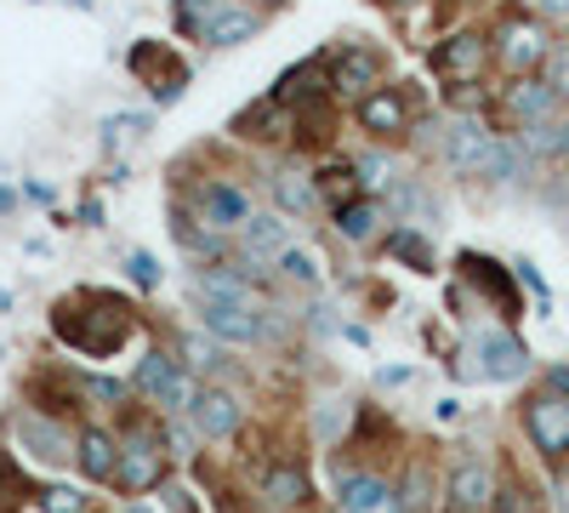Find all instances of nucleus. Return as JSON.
<instances>
[{"mask_svg":"<svg viewBox=\"0 0 569 513\" xmlns=\"http://www.w3.org/2000/svg\"><path fill=\"white\" fill-rule=\"evenodd\" d=\"M12 206H18V195H12V189H0V211H12Z\"/></svg>","mask_w":569,"mask_h":513,"instance_id":"obj_46","label":"nucleus"},{"mask_svg":"<svg viewBox=\"0 0 569 513\" xmlns=\"http://www.w3.org/2000/svg\"><path fill=\"white\" fill-rule=\"evenodd\" d=\"M240 251H246V268H262L268 257L279 263L284 251H291V223L284 217H251L240 228Z\"/></svg>","mask_w":569,"mask_h":513,"instance_id":"obj_20","label":"nucleus"},{"mask_svg":"<svg viewBox=\"0 0 569 513\" xmlns=\"http://www.w3.org/2000/svg\"><path fill=\"white\" fill-rule=\"evenodd\" d=\"M177 377H182V359H171L166 348H149V354L137 359V371H131V388L154 405V399H160V394H166Z\"/></svg>","mask_w":569,"mask_h":513,"instance_id":"obj_25","label":"nucleus"},{"mask_svg":"<svg viewBox=\"0 0 569 513\" xmlns=\"http://www.w3.org/2000/svg\"><path fill=\"white\" fill-rule=\"evenodd\" d=\"M7 434H12V445H23L40 468H69V456H74V440H69V428L58 423V416H46V411H34V405H18L12 416H7ZM18 451V456H23Z\"/></svg>","mask_w":569,"mask_h":513,"instance_id":"obj_4","label":"nucleus"},{"mask_svg":"<svg viewBox=\"0 0 569 513\" xmlns=\"http://www.w3.org/2000/svg\"><path fill=\"white\" fill-rule=\"evenodd\" d=\"M126 513H160V507H149V502H131Z\"/></svg>","mask_w":569,"mask_h":513,"instance_id":"obj_47","label":"nucleus"},{"mask_svg":"<svg viewBox=\"0 0 569 513\" xmlns=\"http://www.w3.org/2000/svg\"><path fill=\"white\" fill-rule=\"evenodd\" d=\"M160 496H166V507H171V513H194V496H188L182 485H160Z\"/></svg>","mask_w":569,"mask_h":513,"instance_id":"obj_43","label":"nucleus"},{"mask_svg":"<svg viewBox=\"0 0 569 513\" xmlns=\"http://www.w3.org/2000/svg\"><path fill=\"white\" fill-rule=\"evenodd\" d=\"M376 223H382V206H376L370 195H359V200H348L337 211V235L348 246H365V240H376Z\"/></svg>","mask_w":569,"mask_h":513,"instance_id":"obj_27","label":"nucleus"},{"mask_svg":"<svg viewBox=\"0 0 569 513\" xmlns=\"http://www.w3.org/2000/svg\"><path fill=\"white\" fill-rule=\"evenodd\" d=\"M194 217L211 228V235H240L257 211H251V195L240 189V182L200 177V182H194Z\"/></svg>","mask_w":569,"mask_h":513,"instance_id":"obj_7","label":"nucleus"},{"mask_svg":"<svg viewBox=\"0 0 569 513\" xmlns=\"http://www.w3.org/2000/svg\"><path fill=\"white\" fill-rule=\"evenodd\" d=\"M525 137V149L541 155V160H569V120H547V126H530V131H518Z\"/></svg>","mask_w":569,"mask_h":513,"instance_id":"obj_29","label":"nucleus"},{"mask_svg":"<svg viewBox=\"0 0 569 513\" xmlns=\"http://www.w3.org/2000/svg\"><path fill=\"white\" fill-rule=\"evenodd\" d=\"M558 513H569V474L558 480Z\"/></svg>","mask_w":569,"mask_h":513,"instance_id":"obj_45","label":"nucleus"},{"mask_svg":"<svg viewBox=\"0 0 569 513\" xmlns=\"http://www.w3.org/2000/svg\"><path fill=\"white\" fill-rule=\"evenodd\" d=\"M547 69H552V75H547V86L569 103V52H552V63H547Z\"/></svg>","mask_w":569,"mask_h":513,"instance_id":"obj_41","label":"nucleus"},{"mask_svg":"<svg viewBox=\"0 0 569 513\" xmlns=\"http://www.w3.org/2000/svg\"><path fill=\"white\" fill-rule=\"evenodd\" d=\"M257 491H262L268 507H284V513L313 502V480H308L302 462H273V468H262V485Z\"/></svg>","mask_w":569,"mask_h":513,"instance_id":"obj_19","label":"nucleus"},{"mask_svg":"<svg viewBox=\"0 0 569 513\" xmlns=\"http://www.w3.org/2000/svg\"><path fill=\"white\" fill-rule=\"evenodd\" d=\"M233 131L257 137V144H284V137H297V115L284 109V103H273V98H262L246 115H233Z\"/></svg>","mask_w":569,"mask_h":513,"instance_id":"obj_23","label":"nucleus"},{"mask_svg":"<svg viewBox=\"0 0 569 513\" xmlns=\"http://www.w3.org/2000/svg\"><path fill=\"white\" fill-rule=\"evenodd\" d=\"M353 171H359L353 160H330V166H325V171L313 177V182H319V189H325L330 200H337V206H330V211H342L348 200H359V177H353Z\"/></svg>","mask_w":569,"mask_h":513,"instance_id":"obj_30","label":"nucleus"},{"mask_svg":"<svg viewBox=\"0 0 569 513\" xmlns=\"http://www.w3.org/2000/svg\"><path fill=\"white\" fill-rule=\"evenodd\" d=\"M149 91H154V103H160V109H171V103L182 98V91H188V63H182V58H171V63L149 80Z\"/></svg>","mask_w":569,"mask_h":513,"instance_id":"obj_33","label":"nucleus"},{"mask_svg":"<svg viewBox=\"0 0 569 513\" xmlns=\"http://www.w3.org/2000/svg\"><path fill=\"white\" fill-rule=\"evenodd\" d=\"M262 29V12L257 7H222L206 29V46H217V52H228V46H246L251 34Z\"/></svg>","mask_w":569,"mask_h":513,"instance_id":"obj_26","label":"nucleus"},{"mask_svg":"<svg viewBox=\"0 0 569 513\" xmlns=\"http://www.w3.org/2000/svg\"><path fill=\"white\" fill-rule=\"evenodd\" d=\"M472 354H479V377H490V383H518V377L530 371L525 337H512L507 325H490V332H479Z\"/></svg>","mask_w":569,"mask_h":513,"instance_id":"obj_14","label":"nucleus"},{"mask_svg":"<svg viewBox=\"0 0 569 513\" xmlns=\"http://www.w3.org/2000/svg\"><path fill=\"white\" fill-rule=\"evenodd\" d=\"M496 474L479 451H467L445 480V513H496Z\"/></svg>","mask_w":569,"mask_h":513,"instance_id":"obj_10","label":"nucleus"},{"mask_svg":"<svg viewBox=\"0 0 569 513\" xmlns=\"http://www.w3.org/2000/svg\"><path fill=\"white\" fill-rule=\"evenodd\" d=\"M182 365L188 371H217L222 365V343L217 337H182Z\"/></svg>","mask_w":569,"mask_h":513,"instance_id":"obj_35","label":"nucleus"},{"mask_svg":"<svg viewBox=\"0 0 569 513\" xmlns=\"http://www.w3.org/2000/svg\"><path fill=\"white\" fill-rule=\"evenodd\" d=\"M388 257H393V263H405L410 274H433V268H439V251H433V240H427L416 223H399V228H388Z\"/></svg>","mask_w":569,"mask_h":513,"instance_id":"obj_24","label":"nucleus"},{"mask_svg":"<svg viewBox=\"0 0 569 513\" xmlns=\"http://www.w3.org/2000/svg\"><path fill=\"white\" fill-rule=\"evenodd\" d=\"M166 440L149 428V423H131L126 440H120V468H114V491L126 496H142V491H160L166 485Z\"/></svg>","mask_w":569,"mask_h":513,"instance_id":"obj_2","label":"nucleus"},{"mask_svg":"<svg viewBox=\"0 0 569 513\" xmlns=\"http://www.w3.org/2000/svg\"><path fill=\"white\" fill-rule=\"evenodd\" d=\"M222 513H240V507H233V502H222Z\"/></svg>","mask_w":569,"mask_h":513,"instance_id":"obj_49","label":"nucleus"},{"mask_svg":"<svg viewBox=\"0 0 569 513\" xmlns=\"http://www.w3.org/2000/svg\"><path fill=\"white\" fill-rule=\"evenodd\" d=\"M541 18H569V0H530Z\"/></svg>","mask_w":569,"mask_h":513,"instance_id":"obj_44","label":"nucleus"},{"mask_svg":"<svg viewBox=\"0 0 569 513\" xmlns=\"http://www.w3.org/2000/svg\"><path fill=\"white\" fill-rule=\"evenodd\" d=\"M547 394H563V399H569V359L547 365Z\"/></svg>","mask_w":569,"mask_h":513,"instance_id":"obj_42","label":"nucleus"},{"mask_svg":"<svg viewBox=\"0 0 569 513\" xmlns=\"http://www.w3.org/2000/svg\"><path fill=\"white\" fill-rule=\"evenodd\" d=\"M131 325H137V308L114 292H74L52 303V337L86 359H109L114 348H126Z\"/></svg>","mask_w":569,"mask_h":513,"instance_id":"obj_1","label":"nucleus"},{"mask_svg":"<svg viewBox=\"0 0 569 513\" xmlns=\"http://www.w3.org/2000/svg\"><path fill=\"white\" fill-rule=\"evenodd\" d=\"M359 126L370 137H405L416 126V109H410V91L405 86H376L370 98H359Z\"/></svg>","mask_w":569,"mask_h":513,"instance_id":"obj_16","label":"nucleus"},{"mask_svg":"<svg viewBox=\"0 0 569 513\" xmlns=\"http://www.w3.org/2000/svg\"><path fill=\"white\" fill-rule=\"evenodd\" d=\"M126 268H131V279H137L142 292H154V286H160V263H154L149 251H131V257H126Z\"/></svg>","mask_w":569,"mask_h":513,"instance_id":"obj_39","label":"nucleus"},{"mask_svg":"<svg viewBox=\"0 0 569 513\" xmlns=\"http://www.w3.org/2000/svg\"><path fill=\"white\" fill-rule=\"evenodd\" d=\"M325 58H330V91H337V98H370L388 75V58L365 40H342L337 52H325Z\"/></svg>","mask_w":569,"mask_h":513,"instance_id":"obj_8","label":"nucleus"},{"mask_svg":"<svg viewBox=\"0 0 569 513\" xmlns=\"http://www.w3.org/2000/svg\"><path fill=\"white\" fill-rule=\"evenodd\" d=\"M74 462L91 485H114V468H120V440H109L103 428H80L74 434Z\"/></svg>","mask_w":569,"mask_h":513,"instance_id":"obj_22","label":"nucleus"},{"mask_svg":"<svg viewBox=\"0 0 569 513\" xmlns=\"http://www.w3.org/2000/svg\"><path fill=\"white\" fill-rule=\"evenodd\" d=\"M166 63H171V52H166L160 40H137V46H131V58H126V69H131L137 80H154Z\"/></svg>","mask_w":569,"mask_h":513,"instance_id":"obj_34","label":"nucleus"},{"mask_svg":"<svg viewBox=\"0 0 569 513\" xmlns=\"http://www.w3.org/2000/svg\"><path fill=\"white\" fill-rule=\"evenodd\" d=\"M200 325H206L217 343H233V348H257V343L273 337L268 308H240V303H206L200 308Z\"/></svg>","mask_w":569,"mask_h":513,"instance_id":"obj_12","label":"nucleus"},{"mask_svg":"<svg viewBox=\"0 0 569 513\" xmlns=\"http://www.w3.org/2000/svg\"><path fill=\"white\" fill-rule=\"evenodd\" d=\"M496 63L512 75V80H525L536 75L541 63H552V40H547V23L541 18H525V12H512L496 23Z\"/></svg>","mask_w":569,"mask_h":513,"instance_id":"obj_3","label":"nucleus"},{"mask_svg":"<svg viewBox=\"0 0 569 513\" xmlns=\"http://www.w3.org/2000/svg\"><path fill=\"white\" fill-rule=\"evenodd\" d=\"M496 137H501V131H490V120H479V115L450 120V131H445V160H450V171H456V177H485V166H490V155H496Z\"/></svg>","mask_w":569,"mask_h":513,"instance_id":"obj_11","label":"nucleus"},{"mask_svg":"<svg viewBox=\"0 0 569 513\" xmlns=\"http://www.w3.org/2000/svg\"><path fill=\"white\" fill-rule=\"evenodd\" d=\"M217 12H222V0H177V34L206 40V29H211Z\"/></svg>","mask_w":569,"mask_h":513,"instance_id":"obj_32","label":"nucleus"},{"mask_svg":"<svg viewBox=\"0 0 569 513\" xmlns=\"http://www.w3.org/2000/svg\"><path fill=\"white\" fill-rule=\"evenodd\" d=\"M558 103H563V98L547 86V75H525V80H512V86L501 91V115H507L518 131L558 120Z\"/></svg>","mask_w":569,"mask_h":513,"instance_id":"obj_15","label":"nucleus"},{"mask_svg":"<svg viewBox=\"0 0 569 513\" xmlns=\"http://www.w3.org/2000/svg\"><path fill=\"white\" fill-rule=\"evenodd\" d=\"M512 274H518V286H530V292H536V308L547 314V303H552V297H547V279L536 274V263H512Z\"/></svg>","mask_w":569,"mask_h":513,"instance_id":"obj_40","label":"nucleus"},{"mask_svg":"<svg viewBox=\"0 0 569 513\" xmlns=\"http://www.w3.org/2000/svg\"><path fill=\"white\" fill-rule=\"evenodd\" d=\"M251 7H291V0H251Z\"/></svg>","mask_w":569,"mask_h":513,"instance_id":"obj_48","label":"nucleus"},{"mask_svg":"<svg viewBox=\"0 0 569 513\" xmlns=\"http://www.w3.org/2000/svg\"><path fill=\"white\" fill-rule=\"evenodd\" d=\"M268 195H273L279 217H313L319 211V182L308 171H297V166H279L268 177Z\"/></svg>","mask_w":569,"mask_h":513,"instance_id":"obj_21","label":"nucleus"},{"mask_svg":"<svg viewBox=\"0 0 569 513\" xmlns=\"http://www.w3.org/2000/svg\"><path fill=\"white\" fill-rule=\"evenodd\" d=\"M188 416H194V434L200 440H233L240 434V423H246V405L233 399L228 388H200L194 394V405H188Z\"/></svg>","mask_w":569,"mask_h":513,"instance_id":"obj_18","label":"nucleus"},{"mask_svg":"<svg viewBox=\"0 0 569 513\" xmlns=\"http://www.w3.org/2000/svg\"><path fill=\"white\" fill-rule=\"evenodd\" d=\"M490 182H525L530 177V149H525V137H496V155L485 166Z\"/></svg>","mask_w":569,"mask_h":513,"instance_id":"obj_28","label":"nucleus"},{"mask_svg":"<svg viewBox=\"0 0 569 513\" xmlns=\"http://www.w3.org/2000/svg\"><path fill=\"white\" fill-rule=\"evenodd\" d=\"M525 434L536 445L541 462H563L569 456V399L563 394H530L525 399Z\"/></svg>","mask_w":569,"mask_h":513,"instance_id":"obj_9","label":"nucleus"},{"mask_svg":"<svg viewBox=\"0 0 569 513\" xmlns=\"http://www.w3.org/2000/svg\"><path fill=\"white\" fill-rule=\"evenodd\" d=\"M337 513H342V507H337Z\"/></svg>","mask_w":569,"mask_h":513,"instance_id":"obj_51","label":"nucleus"},{"mask_svg":"<svg viewBox=\"0 0 569 513\" xmlns=\"http://www.w3.org/2000/svg\"><path fill=\"white\" fill-rule=\"evenodd\" d=\"M194 292L206 303H240V308H257V268L246 263H206L194 274Z\"/></svg>","mask_w":569,"mask_h":513,"instance_id":"obj_17","label":"nucleus"},{"mask_svg":"<svg viewBox=\"0 0 569 513\" xmlns=\"http://www.w3.org/2000/svg\"><path fill=\"white\" fill-rule=\"evenodd\" d=\"M456 268H461V279H467V286L472 292H479L507 325L512 319H525V297H518V274L507 268V263H496L490 251H461L456 257Z\"/></svg>","mask_w":569,"mask_h":513,"instance_id":"obj_6","label":"nucleus"},{"mask_svg":"<svg viewBox=\"0 0 569 513\" xmlns=\"http://www.w3.org/2000/svg\"><path fill=\"white\" fill-rule=\"evenodd\" d=\"M0 308H7V292H0Z\"/></svg>","mask_w":569,"mask_h":513,"instance_id":"obj_50","label":"nucleus"},{"mask_svg":"<svg viewBox=\"0 0 569 513\" xmlns=\"http://www.w3.org/2000/svg\"><path fill=\"white\" fill-rule=\"evenodd\" d=\"M490 58H496V40L490 34L456 29V34H445L433 52H427V69H433L439 80H450V86H479V75L490 69Z\"/></svg>","mask_w":569,"mask_h":513,"instance_id":"obj_5","label":"nucleus"},{"mask_svg":"<svg viewBox=\"0 0 569 513\" xmlns=\"http://www.w3.org/2000/svg\"><path fill=\"white\" fill-rule=\"evenodd\" d=\"M40 513H86V491L80 485H46L40 491Z\"/></svg>","mask_w":569,"mask_h":513,"instance_id":"obj_37","label":"nucleus"},{"mask_svg":"<svg viewBox=\"0 0 569 513\" xmlns=\"http://www.w3.org/2000/svg\"><path fill=\"white\" fill-rule=\"evenodd\" d=\"M279 274L291 279V286H319V263H313V251H297V246L279 257Z\"/></svg>","mask_w":569,"mask_h":513,"instance_id":"obj_36","label":"nucleus"},{"mask_svg":"<svg viewBox=\"0 0 569 513\" xmlns=\"http://www.w3.org/2000/svg\"><path fill=\"white\" fill-rule=\"evenodd\" d=\"M69 377H74V388H80V399H86V405H109V411H114V405L131 394L126 383H114V377H98V371H69Z\"/></svg>","mask_w":569,"mask_h":513,"instance_id":"obj_31","label":"nucleus"},{"mask_svg":"<svg viewBox=\"0 0 569 513\" xmlns=\"http://www.w3.org/2000/svg\"><path fill=\"white\" fill-rule=\"evenodd\" d=\"M337 507L342 513H405V496L393 480L370 474V468H348L337 474Z\"/></svg>","mask_w":569,"mask_h":513,"instance_id":"obj_13","label":"nucleus"},{"mask_svg":"<svg viewBox=\"0 0 569 513\" xmlns=\"http://www.w3.org/2000/svg\"><path fill=\"white\" fill-rule=\"evenodd\" d=\"M496 513H541V507H536V496L518 485V480H507V485L496 491Z\"/></svg>","mask_w":569,"mask_h":513,"instance_id":"obj_38","label":"nucleus"}]
</instances>
